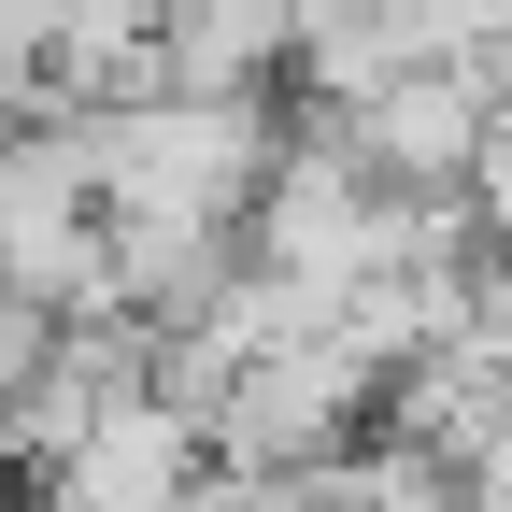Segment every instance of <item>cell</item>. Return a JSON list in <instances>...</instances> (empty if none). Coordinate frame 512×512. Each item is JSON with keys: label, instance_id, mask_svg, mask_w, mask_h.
I'll use <instances>...</instances> for the list:
<instances>
[{"label": "cell", "instance_id": "1", "mask_svg": "<svg viewBox=\"0 0 512 512\" xmlns=\"http://www.w3.org/2000/svg\"><path fill=\"white\" fill-rule=\"evenodd\" d=\"M384 384H399V370L328 313V328H299V342H271V356L228 370L214 456H228V470H313V456H342L356 427H384Z\"/></svg>", "mask_w": 512, "mask_h": 512}, {"label": "cell", "instance_id": "2", "mask_svg": "<svg viewBox=\"0 0 512 512\" xmlns=\"http://www.w3.org/2000/svg\"><path fill=\"white\" fill-rule=\"evenodd\" d=\"M498 100H512V86L484 72V57H413V72H384L370 100L313 114V128H328L370 185H399V200H456V185H470V143H484Z\"/></svg>", "mask_w": 512, "mask_h": 512}, {"label": "cell", "instance_id": "3", "mask_svg": "<svg viewBox=\"0 0 512 512\" xmlns=\"http://www.w3.org/2000/svg\"><path fill=\"white\" fill-rule=\"evenodd\" d=\"M200 470H214V427L185 413L171 384H128V399L72 441V456L43 470V498H72V512H171Z\"/></svg>", "mask_w": 512, "mask_h": 512}, {"label": "cell", "instance_id": "4", "mask_svg": "<svg viewBox=\"0 0 512 512\" xmlns=\"http://www.w3.org/2000/svg\"><path fill=\"white\" fill-rule=\"evenodd\" d=\"M456 200H470V242L512 256V100L484 114V143H470V185H456Z\"/></svg>", "mask_w": 512, "mask_h": 512}, {"label": "cell", "instance_id": "5", "mask_svg": "<svg viewBox=\"0 0 512 512\" xmlns=\"http://www.w3.org/2000/svg\"><path fill=\"white\" fill-rule=\"evenodd\" d=\"M43 356H57V313H43L15 271H0V413H15L29 384H43Z\"/></svg>", "mask_w": 512, "mask_h": 512}]
</instances>
